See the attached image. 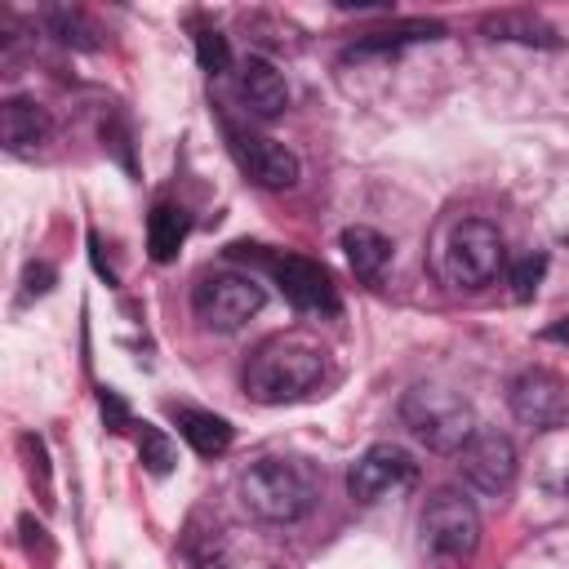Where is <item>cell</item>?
<instances>
[{"mask_svg":"<svg viewBox=\"0 0 569 569\" xmlns=\"http://www.w3.org/2000/svg\"><path fill=\"white\" fill-rule=\"evenodd\" d=\"M320 498V471L307 458H258L240 476V502L267 525L302 520Z\"/></svg>","mask_w":569,"mask_h":569,"instance_id":"1","label":"cell"},{"mask_svg":"<svg viewBox=\"0 0 569 569\" xmlns=\"http://www.w3.org/2000/svg\"><path fill=\"white\" fill-rule=\"evenodd\" d=\"M325 378V356L307 338H267L244 365V391L258 405H289L316 391Z\"/></svg>","mask_w":569,"mask_h":569,"instance_id":"2","label":"cell"},{"mask_svg":"<svg viewBox=\"0 0 569 569\" xmlns=\"http://www.w3.org/2000/svg\"><path fill=\"white\" fill-rule=\"evenodd\" d=\"M418 551L427 569H467L480 551V511L458 489H436L418 520Z\"/></svg>","mask_w":569,"mask_h":569,"instance_id":"3","label":"cell"},{"mask_svg":"<svg viewBox=\"0 0 569 569\" xmlns=\"http://www.w3.org/2000/svg\"><path fill=\"white\" fill-rule=\"evenodd\" d=\"M400 422L431 453H458L480 431L471 405L445 387H409L400 400Z\"/></svg>","mask_w":569,"mask_h":569,"instance_id":"4","label":"cell"},{"mask_svg":"<svg viewBox=\"0 0 569 569\" xmlns=\"http://www.w3.org/2000/svg\"><path fill=\"white\" fill-rule=\"evenodd\" d=\"M507 262V249H502V236L493 222L485 218H462L449 227L445 244H440V271L449 284L458 289H480L489 284Z\"/></svg>","mask_w":569,"mask_h":569,"instance_id":"5","label":"cell"},{"mask_svg":"<svg viewBox=\"0 0 569 569\" xmlns=\"http://www.w3.org/2000/svg\"><path fill=\"white\" fill-rule=\"evenodd\" d=\"M191 311L200 316L204 329L236 333L249 316L262 311V284L244 271H209L191 289Z\"/></svg>","mask_w":569,"mask_h":569,"instance_id":"6","label":"cell"},{"mask_svg":"<svg viewBox=\"0 0 569 569\" xmlns=\"http://www.w3.org/2000/svg\"><path fill=\"white\" fill-rule=\"evenodd\" d=\"M231 253L236 258H258L267 271H271V280L280 284V293L298 307V311H338V293H333V280H329V271L320 267V262H311V258H302V253H267V249H258V244H231Z\"/></svg>","mask_w":569,"mask_h":569,"instance_id":"7","label":"cell"},{"mask_svg":"<svg viewBox=\"0 0 569 569\" xmlns=\"http://www.w3.org/2000/svg\"><path fill=\"white\" fill-rule=\"evenodd\" d=\"M507 405L520 422L538 427V431H560L565 418H569V387L560 373L542 369V365H529L511 378L507 387Z\"/></svg>","mask_w":569,"mask_h":569,"instance_id":"8","label":"cell"},{"mask_svg":"<svg viewBox=\"0 0 569 569\" xmlns=\"http://www.w3.org/2000/svg\"><path fill=\"white\" fill-rule=\"evenodd\" d=\"M413 476H418V462L409 458V449H400V445H391V440H378V445H369V449L351 462V471H347V493H351L356 502H382L387 493L409 489Z\"/></svg>","mask_w":569,"mask_h":569,"instance_id":"9","label":"cell"},{"mask_svg":"<svg viewBox=\"0 0 569 569\" xmlns=\"http://www.w3.org/2000/svg\"><path fill=\"white\" fill-rule=\"evenodd\" d=\"M458 467H462V480L489 498L507 493L516 485V471H520V458H516V445L511 436L502 431H489L480 427L462 449H458Z\"/></svg>","mask_w":569,"mask_h":569,"instance_id":"10","label":"cell"},{"mask_svg":"<svg viewBox=\"0 0 569 569\" xmlns=\"http://www.w3.org/2000/svg\"><path fill=\"white\" fill-rule=\"evenodd\" d=\"M231 151L240 160V169L267 187V191H284L298 182V156L276 142V138H262V133H231Z\"/></svg>","mask_w":569,"mask_h":569,"instance_id":"11","label":"cell"},{"mask_svg":"<svg viewBox=\"0 0 569 569\" xmlns=\"http://www.w3.org/2000/svg\"><path fill=\"white\" fill-rule=\"evenodd\" d=\"M240 98L249 102L253 116H280L289 107V84L267 58H244L240 62Z\"/></svg>","mask_w":569,"mask_h":569,"instance_id":"12","label":"cell"},{"mask_svg":"<svg viewBox=\"0 0 569 569\" xmlns=\"http://www.w3.org/2000/svg\"><path fill=\"white\" fill-rule=\"evenodd\" d=\"M53 120L36 98H9L0 107V138L9 151H36L49 138Z\"/></svg>","mask_w":569,"mask_h":569,"instance_id":"13","label":"cell"},{"mask_svg":"<svg viewBox=\"0 0 569 569\" xmlns=\"http://www.w3.org/2000/svg\"><path fill=\"white\" fill-rule=\"evenodd\" d=\"M178 436L200 453V458H218L231 449V422L209 413V409H173Z\"/></svg>","mask_w":569,"mask_h":569,"instance_id":"14","label":"cell"},{"mask_svg":"<svg viewBox=\"0 0 569 569\" xmlns=\"http://www.w3.org/2000/svg\"><path fill=\"white\" fill-rule=\"evenodd\" d=\"M342 253H347V262H351V271H356L360 280H378L382 267L391 262V240H387L382 231L356 222V227L342 231Z\"/></svg>","mask_w":569,"mask_h":569,"instance_id":"15","label":"cell"},{"mask_svg":"<svg viewBox=\"0 0 569 569\" xmlns=\"http://www.w3.org/2000/svg\"><path fill=\"white\" fill-rule=\"evenodd\" d=\"M187 231H191V218H187L182 204H156L151 218H147V249H151V258L156 262H173L182 240H187Z\"/></svg>","mask_w":569,"mask_h":569,"instance_id":"16","label":"cell"},{"mask_svg":"<svg viewBox=\"0 0 569 569\" xmlns=\"http://www.w3.org/2000/svg\"><path fill=\"white\" fill-rule=\"evenodd\" d=\"M445 27L440 22H427V18H409V22H396V27H382V31H369L365 40L351 44V58H365V53H391L400 44H418V40H440Z\"/></svg>","mask_w":569,"mask_h":569,"instance_id":"17","label":"cell"},{"mask_svg":"<svg viewBox=\"0 0 569 569\" xmlns=\"http://www.w3.org/2000/svg\"><path fill=\"white\" fill-rule=\"evenodd\" d=\"M485 31L493 40H525V44H556V31L533 13H498L485 18Z\"/></svg>","mask_w":569,"mask_h":569,"instance_id":"18","label":"cell"},{"mask_svg":"<svg viewBox=\"0 0 569 569\" xmlns=\"http://www.w3.org/2000/svg\"><path fill=\"white\" fill-rule=\"evenodd\" d=\"M538 458H542V485L569 502V431H551Z\"/></svg>","mask_w":569,"mask_h":569,"instance_id":"19","label":"cell"},{"mask_svg":"<svg viewBox=\"0 0 569 569\" xmlns=\"http://www.w3.org/2000/svg\"><path fill=\"white\" fill-rule=\"evenodd\" d=\"M138 453H142L147 471H156V476H164V471L173 467V445H169V436H164L160 427H147V422H142V431H138Z\"/></svg>","mask_w":569,"mask_h":569,"instance_id":"20","label":"cell"},{"mask_svg":"<svg viewBox=\"0 0 569 569\" xmlns=\"http://www.w3.org/2000/svg\"><path fill=\"white\" fill-rule=\"evenodd\" d=\"M196 58H200V67L213 71V76L231 67V49H227V40H222L218 31H209V27L196 31Z\"/></svg>","mask_w":569,"mask_h":569,"instance_id":"21","label":"cell"},{"mask_svg":"<svg viewBox=\"0 0 569 569\" xmlns=\"http://www.w3.org/2000/svg\"><path fill=\"white\" fill-rule=\"evenodd\" d=\"M542 271H547V258H542V253L520 258V262L511 267V289H516V298H533V289L542 284Z\"/></svg>","mask_w":569,"mask_h":569,"instance_id":"22","label":"cell"},{"mask_svg":"<svg viewBox=\"0 0 569 569\" xmlns=\"http://www.w3.org/2000/svg\"><path fill=\"white\" fill-rule=\"evenodd\" d=\"M22 280H27V293H49V284H53V267H49V262H31Z\"/></svg>","mask_w":569,"mask_h":569,"instance_id":"23","label":"cell"},{"mask_svg":"<svg viewBox=\"0 0 569 569\" xmlns=\"http://www.w3.org/2000/svg\"><path fill=\"white\" fill-rule=\"evenodd\" d=\"M102 413L111 418V431H120V427L129 422V413H124V405H120V396H116V391H102Z\"/></svg>","mask_w":569,"mask_h":569,"instance_id":"24","label":"cell"},{"mask_svg":"<svg viewBox=\"0 0 569 569\" xmlns=\"http://www.w3.org/2000/svg\"><path fill=\"white\" fill-rule=\"evenodd\" d=\"M204 569H227V565H204Z\"/></svg>","mask_w":569,"mask_h":569,"instance_id":"25","label":"cell"}]
</instances>
